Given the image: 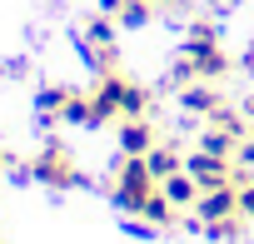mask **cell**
Segmentation results:
<instances>
[{"mask_svg": "<svg viewBox=\"0 0 254 244\" xmlns=\"http://www.w3.org/2000/svg\"><path fill=\"white\" fill-rule=\"evenodd\" d=\"M234 160H239V170H254V140H239Z\"/></svg>", "mask_w": 254, "mask_h": 244, "instance_id": "cell-18", "label": "cell"}, {"mask_svg": "<svg viewBox=\"0 0 254 244\" xmlns=\"http://www.w3.org/2000/svg\"><path fill=\"white\" fill-rule=\"evenodd\" d=\"M120 150H125V155H150V150H155L150 115H145V120H125V125H120Z\"/></svg>", "mask_w": 254, "mask_h": 244, "instance_id": "cell-7", "label": "cell"}, {"mask_svg": "<svg viewBox=\"0 0 254 244\" xmlns=\"http://www.w3.org/2000/svg\"><path fill=\"white\" fill-rule=\"evenodd\" d=\"M199 189H204V184H199V180H194L190 170H175L170 180H160V194H165V199H170L175 209H194Z\"/></svg>", "mask_w": 254, "mask_h": 244, "instance_id": "cell-6", "label": "cell"}, {"mask_svg": "<svg viewBox=\"0 0 254 244\" xmlns=\"http://www.w3.org/2000/svg\"><path fill=\"white\" fill-rule=\"evenodd\" d=\"M60 120H65V125H95V105H90V95H65Z\"/></svg>", "mask_w": 254, "mask_h": 244, "instance_id": "cell-9", "label": "cell"}, {"mask_svg": "<svg viewBox=\"0 0 254 244\" xmlns=\"http://www.w3.org/2000/svg\"><path fill=\"white\" fill-rule=\"evenodd\" d=\"M239 214H244V219H254V180H244V184H239Z\"/></svg>", "mask_w": 254, "mask_h": 244, "instance_id": "cell-17", "label": "cell"}, {"mask_svg": "<svg viewBox=\"0 0 254 244\" xmlns=\"http://www.w3.org/2000/svg\"><path fill=\"white\" fill-rule=\"evenodd\" d=\"M85 45H90V60L100 70H110L115 65V15H95L85 25Z\"/></svg>", "mask_w": 254, "mask_h": 244, "instance_id": "cell-4", "label": "cell"}, {"mask_svg": "<svg viewBox=\"0 0 254 244\" xmlns=\"http://www.w3.org/2000/svg\"><path fill=\"white\" fill-rule=\"evenodd\" d=\"M199 150H209V155H224V160H229V155L239 150V140H234L229 130H219V125H209V130H204V140H199Z\"/></svg>", "mask_w": 254, "mask_h": 244, "instance_id": "cell-11", "label": "cell"}, {"mask_svg": "<svg viewBox=\"0 0 254 244\" xmlns=\"http://www.w3.org/2000/svg\"><path fill=\"white\" fill-rule=\"evenodd\" d=\"M125 90H130V80H125V75H115V70L100 75V85H95V95H90V105H95V125L120 120V110H125Z\"/></svg>", "mask_w": 254, "mask_h": 244, "instance_id": "cell-3", "label": "cell"}, {"mask_svg": "<svg viewBox=\"0 0 254 244\" xmlns=\"http://www.w3.org/2000/svg\"><path fill=\"white\" fill-rule=\"evenodd\" d=\"M234 214H239V184L234 180L199 189V199H194V219L199 224H219V219H234Z\"/></svg>", "mask_w": 254, "mask_h": 244, "instance_id": "cell-2", "label": "cell"}, {"mask_svg": "<svg viewBox=\"0 0 254 244\" xmlns=\"http://www.w3.org/2000/svg\"><path fill=\"white\" fill-rule=\"evenodd\" d=\"M65 95H70V90H45V95H40V115H55V120H60V105H65Z\"/></svg>", "mask_w": 254, "mask_h": 244, "instance_id": "cell-16", "label": "cell"}, {"mask_svg": "<svg viewBox=\"0 0 254 244\" xmlns=\"http://www.w3.org/2000/svg\"><path fill=\"white\" fill-rule=\"evenodd\" d=\"M180 100H185V110H194V115H214V110H219V95H214L209 85H185Z\"/></svg>", "mask_w": 254, "mask_h": 244, "instance_id": "cell-10", "label": "cell"}, {"mask_svg": "<svg viewBox=\"0 0 254 244\" xmlns=\"http://www.w3.org/2000/svg\"><path fill=\"white\" fill-rule=\"evenodd\" d=\"M209 120H214V125H219V130H229V135H234V140H244V120H239V115H234V110H229V105H219V110H214V115H209Z\"/></svg>", "mask_w": 254, "mask_h": 244, "instance_id": "cell-15", "label": "cell"}, {"mask_svg": "<svg viewBox=\"0 0 254 244\" xmlns=\"http://www.w3.org/2000/svg\"><path fill=\"white\" fill-rule=\"evenodd\" d=\"M145 115H150V90L130 85V90H125V110H120V120H145Z\"/></svg>", "mask_w": 254, "mask_h": 244, "instance_id": "cell-12", "label": "cell"}, {"mask_svg": "<svg viewBox=\"0 0 254 244\" xmlns=\"http://www.w3.org/2000/svg\"><path fill=\"white\" fill-rule=\"evenodd\" d=\"M185 170H190V175H194L199 184H224V180H234L229 160H224V155H209V150L190 155V160H185Z\"/></svg>", "mask_w": 254, "mask_h": 244, "instance_id": "cell-5", "label": "cell"}, {"mask_svg": "<svg viewBox=\"0 0 254 244\" xmlns=\"http://www.w3.org/2000/svg\"><path fill=\"white\" fill-rule=\"evenodd\" d=\"M140 214H145L150 224H170V219H175V204H170V199H165V194L155 189V194L145 199V209H140Z\"/></svg>", "mask_w": 254, "mask_h": 244, "instance_id": "cell-13", "label": "cell"}, {"mask_svg": "<svg viewBox=\"0 0 254 244\" xmlns=\"http://www.w3.org/2000/svg\"><path fill=\"white\" fill-rule=\"evenodd\" d=\"M150 20V0H125V10H120V25H145Z\"/></svg>", "mask_w": 254, "mask_h": 244, "instance_id": "cell-14", "label": "cell"}, {"mask_svg": "<svg viewBox=\"0 0 254 244\" xmlns=\"http://www.w3.org/2000/svg\"><path fill=\"white\" fill-rule=\"evenodd\" d=\"M145 160H150V175H155V180H170L175 170H185V160H180V150H170V145H155V150H150Z\"/></svg>", "mask_w": 254, "mask_h": 244, "instance_id": "cell-8", "label": "cell"}, {"mask_svg": "<svg viewBox=\"0 0 254 244\" xmlns=\"http://www.w3.org/2000/svg\"><path fill=\"white\" fill-rule=\"evenodd\" d=\"M30 175L40 180V184H50V189H70L80 175H75V155L60 145V140H50L35 160H30Z\"/></svg>", "mask_w": 254, "mask_h": 244, "instance_id": "cell-1", "label": "cell"}]
</instances>
